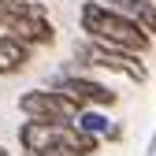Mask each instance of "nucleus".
<instances>
[{"label": "nucleus", "instance_id": "obj_10", "mask_svg": "<svg viewBox=\"0 0 156 156\" xmlns=\"http://www.w3.org/2000/svg\"><path fill=\"white\" fill-rule=\"evenodd\" d=\"M8 11H11V0H0V34H4V23H8Z\"/></svg>", "mask_w": 156, "mask_h": 156}, {"label": "nucleus", "instance_id": "obj_9", "mask_svg": "<svg viewBox=\"0 0 156 156\" xmlns=\"http://www.w3.org/2000/svg\"><path fill=\"white\" fill-rule=\"evenodd\" d=\"M104 4H112L115 11H123V15L134 19L145 34L156 37V0H104Z\"/></svg>", "mask_w": 156, "mask_h": 156}, {"label": "nucleus", "instance_id": "obj_7", "mask_svg": "<svg viewBox=\"0 0 156 156\" xmlns=\"http://www.w3.org/2000/svg\"><path fill=\"white\" fill-rule=\"evenodd\" d=\"M34 52L26 41H19L15 34H0V78H11V74H23L34 63Z\"/></svg>", "mask_w": 156, "mask_h": 156}, {"label": "nucleus", "instance_id": "obj_4", "mask_svg": "<svg viewBox=\"0 0 156 156\" xmlns=\"http://www.w3.org/2000/svg\"><path fill=\"white\" fill-rule=\"evenodd\" d=\"M93 67H86V63H63L60 71L52 74V89H60V93H67L71 101H78L82 108H104V112H112L115 104H119V93H115L112 86H104L101 78H93L89 74Z\"/></svg>", "mask_w": 156, "mask_h": 156}, {"label": "nucleus", "instance_id": "obj_3", "mask_svg": "<svg viewBox=\"0 0 156 156\" xmlns=\"http://www.w3.org/2000/svg\"><path fill=\"white\" fill-rule=\"evenodd\" d=\"M74 63H86L93 71H108V74H119L134 86H145L149 82V63L145 56H134V52H123V48H108L101 41H74Z\"/></svg>", "mask_w": 156, "mask_h": 156}, {"label": "nucleus", "instance_id": "obj_8", "mask_svg": "<svg viewBox=\"0 0 156 156\" xmlns=\"http://www.w3.org/2000/svg\"><path fill=\"white\" fill-rule=\"evenodd\" d=\"M74 126L86 130V134H93V138H101V141H123V123H115L104 108H86L74 119Z\"/></svg>", "mask_w": 156, "mask_h": 156}, {"label": "nucleus", "instance_id": "obj_6", "mask_svg": "<svg viewBox=\"0 0 156 156\" xmlns=\"http://www.w3.org/2000/svg\"><path fill=\"white\" fill-rule=\"evenodd\" d=\"M15 108L23 119H37V123H74L86 112L78 101H71L67 93L52 89V86H34L26 93H19Z\"/></svg>", "mask_w": 156, "mask_h": 156}, {"label": "nucleus", "instance_id": "obj_5", "mask_svg": "<svg viewBox=\"0 0 156 156\" xmlns=\"http://www.w3.org/2000/svg\"><path fill=\"white\" fill-rule=\"evenodd\" d=\"M4 34H15L19 41H26L30 48H52L60 30H56L48 8L41 0H11V11H8V23Z\"/></svg>", "mask_w": 156, "mask_h": 156}, {"label": "nucleus", "instance_id": "obj_11", "mask_svg": "<svg viewBox=\"0 0 156 156\" xmlns=\"http://www.w3.org/2000/svg\"><path fill=\"white\" fill-rule=\"evenodd\" d=\"M145 156H156V130H152V138H149V149H145Z\"/></svg>", "mask_w": 156, "mask_h": 156}, {"label": "nucleus", "instance_id": "obj_2", "mask_svg": "<svg viewBox=\"0 0 156 156\" xmlns=\"http://www.w3.org/2000/svg\"><path fill=\"white\" fill-rule=\"evenodd\" d=\"M101 138L78 130L74 123H19V149L26 156H97Z\"/></svg>", "mask_w": 156, "mask_h": 156}, {"label": "nucleus", "instance_id": "obj_1", "mask_svg": "<svg viewBox=\"0 0 156 156\" xmlns=\"http://www.w3.org/2000/svg\"><path fill=\"white\" fill-rule=\"evenodd\" d=\"M78 30L89 41H101L108 48H123L134 56H149L152 52V34H145L134 19L123 11H115L104 0H82L78 4Z\"/></svg>", "mask_w": 156, "mask_h": 156}, {"label": "nucleus", "instance_id": "obj_12", "mask_svg": "<svg viewBox=\"0 0 156 156\" xmlns=\"http://www.w3.org/2000/svg\"><path fill=\"white\" fill-rule=\"evenodd\" d=\"M0 156H11V152H8V149H4V145H0Z\"/></svg>", "mask_w": 156, "mask_h": 156}]
</instances>
